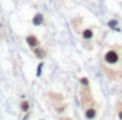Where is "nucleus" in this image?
Listing matches in <instances>:
<instances>
[{
  "label": "nucleus",
  "mask_w": 122,
  "mask_h": 120,
  "mask_svg": "<svg viewBox=\"0 0 122 120\" xmlns=\"http://www.w3.org/2000/svg\"><path fill=\"white\" fill-rule=\"evenodd\" d=\"M104 60H105V62H107V64L114 65V64H117V62L119 61V54H118L117 51H108V52L105 54Z\"/></svg>",
  "instance_id": "f257e3e1"
},
{
  "label": "nucleus",
  "mask_w": 122,
  "mask_h": 120,
  "mask_svg": "<svg viewBox=\"0 0 122 120\" xmlns=\"http://www.w3.org/2000/svg\"><path fill=\"white\" fill-rule=\"evenodd\" d=\"M26 41H27V44L33 47V48H36V47H38L40 45V42H38V38L36 37V35H29L27 38H26Z\"/></svg>",
  "instance_id": "f03ea898"
},
{
  "label": "nucleus",
  "mask_w": 122,
  "mask_h": 120,
  "mask_svg": "<svg viewBox=\"0 0 122 120\" xmlns=\"http://www.w3.org/2000/svg\"><path fill=\"white\" fill-rule=\"evenodd\" d=\"M43 14H36L34 16V20H33V24L34 26H40V24H43Z\"/></svg>",
  "instance_id": "7ed1b4c3"
},
{
  "label": "nucleus",
  "mask_w": 122,
  "mask_h": 120,
  "mask_svg": "<svg viewBox=\"0 0 122 120\" xmlns=\"http://www.w3.org/2000/svg\"><path fill=\"white\" fill-rule=\"evenodd\" d=\"M92 35H94V32H92L91 28H87V30L82 31V38L84 40H90V38H92Z\"/></svg>",
  "instance_id": "20e7f679"
},
{
  "label": "nucleus",
  "mask_w": 122,
  "mask_h": 120,
  "mask_svg": "<svg viewBox=\"0 0 122 120\" xmlns=\"http://www.w3.org/2000/svg\"><path fill=\"white\" fill-rule=\"evenodd\" d=\"M95 115H97V112H95L94 109H88V110L85 112V116H87L88 119H94V117H95Z\"/></svg>",
  "instance_id": "39448f33"
},
{
  "label": "nucleus",
  "mask_w": 122,
  "mask_h": 120,
  "mask_svg": "<svg viewBox=\"0 0 122 120\" xmlns=\"http://www.w3.org/2000/svg\"><path fill=\"white\" fill-rule=\"evenodd\" d=\"M34 52H36V55H37L38 58H44V55H46V52H44L43 50H40V48H37V47H36V50H34Z\"/></svg>",
  "instance_id": "423d86ee"
},
{
  "label": "nucleus",
  "mask_w": 122,
  "mask_h": 120,
  "mask_svg": "<svg viewBox=\"0 0 122 120\" xmlns=\"http://www.w3.org/2000/svg\"><path fill=\"white\" fill-rule=\"evenodd\" d=\"M29 107H30L29 102H27V100H23V102H21V110H23V112H27Z\"/></svg>",
  "instance_id": "0eeeda50"
},
{
  "label": "nucleus",
  "mask_w": 122,
  "mask_h": 120,
  "mask_svg": "<svg viewBox=\"0 0 122 120\" xmlns=\"http://www.w3.org/2000/svg\"><path fill=\"white\" fill-rule=\"evenodd\" d=\"M108 24H109V27H114V28L117 27V21H115V20H111V21H109Z\"/></svg>",
  "instance_id": "6e6552de"
},
{
  "label": "nucleus",
  "mask_w": 122,
  "mask_h": 120,
  "mask_svg": "<svg viewBox=\"0 0 122 120\" xmlns=\"http://www.w3.org/2000/svg\"><path fill=\"white\" fill-rule=\"evenodd\" d=\"M81 83H82V85H88V81H87V78H82V79H81Z\"/></svg>",
  "instance_id": "1a4fd4ad"
},
{
  "label": "nucleus",
  "mask_w": 122,
  "mask_h": 120,
  "mask_svg": "<svg viewBox=\"0 0 122 120\" xmlns=\"http://www.w3.org/2000/svg\"><path fill=\"white\" fill-rule=\"evenodd\" d=\"M41 66H43V65H40V66H38V69H37V75H40V74H41Z\"/></svg>",
  "instance_id": "9d476101"
},
{
  "label": "nucleus",
  "mask_w": 122,
  "mask_h": 120,
  "mask_svg": "<svg viewBox=\"0 0 122 120\" xmlns=\"http://www.w3.org/2000/svg\"><path fill=\"white\" fill-rule=\"evenodd\" d=\"M118 116H119V119L122 120V110H121V112H119V113H118Z\"/></svg>",
  "instance_id": "9b49d317"
}]
</instances>
